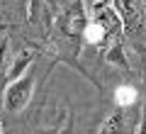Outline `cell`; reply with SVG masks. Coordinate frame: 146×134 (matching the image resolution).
I'll return each instance as SVG.
<instances>
[{"instance_id":"5b68a950","label":"cell","mask_w":146,"mask_h":134,"mask_svg":"<svg viewBox=\"0 0 146 134\" xmlns=\"http://www.w3.org/2000/svg\"><path fill=\"white\" fill-rule=\"evenodd\" d=\"M32 61H34V54L32 51H22L20 56L12 61V66H10V73H7V81H12V78H17V76H22V73L27 71V68L32 66Z\"/></svg>"},{"instance_id":"8992f818","label":"cell","mask_w":146,"mask_h":134,"mask_svg":"<svg viewBox=\"0 0 146 134\" xmlns=\"http://www.w3.org/2000/svg\"><path fill=\"white\" fill-rule=\"evenodd\" d=\"M124 110L127 107H117L115 115H110L107 119H105V124L100 127V132H122V129H127V119H124Z\"/></svg>"},{"instance_id":"52a82bcc","label":"cell","mask_w":146,"mask_h":134,"mask_svg":"<svg viewBox=\"0 0 146 134\" xmlns=\"http://www.w3.org/2000/svg\"><path fill=\"white\" fill-rule=\"evenodd\" d=\"M136 103V90L131 85H119L115 90V105L117 107H131Z\"/></svg>"},{"instance_id":"7a4b0ae2","label":"cell","mask_w":146,"mask_h":134,"mask_svg":"<svg viewBox=\"0 0 146 134\" xmlns=\"http://www.w3.org/2000/svg\"><path fill=\"white\" fill-rule=\"evenodd\" d=\"M88 17L95 22V25H100V27L105 29L110 44H115V41L119 39V34L124 32L122 20H119V15H117V10L112 7V3H105V0H102V3H95Z\"/></svg>"},{"instance_id":"3957f363","label":"cell","mask_w":146,"mask_h":134,"mask_svg":"<svg viewBox=\"0 0 146 134\" xmlns=\"http://www.w3.org/2000/svg\"><path fill=\"white\" fill-rule=\"evenodd\" d=\"M88 20H90L88 12L80 7V3H76V5L66 7V10L58 15L56 27H58V32H61L63 37L80 41V39H83V29H85V25H88Z\"/></svg>"},{"instance_id":"6da1fadb","label":"cell","mask_w":146,"mask_h":134,"mask_svg":"<svg viewBox=\"0 0 146 134\" xmlns=\"http://www.w3.org/2000/svg\"><path fill=\"white\" fill-rule=\"evenodd\" d=\"M34 66H29L22 76L7 81L5 93H3V105H5L7 112L20 115L22 110H27V105L32 103V95H34Z\"/></svg>"},{"instance_id":"9c48e42d","label":"cell","mask_w":146,"mask_h":134,"mask_svg":"<svg viewBox=\"0 0 146 134\" xmlns=\"http://www.w3.org/2000/svg\"><path fill=\"white\" fill-rule=\"evenodd\" d=\"M0 132H3V122H0Z\"/></svg>"},{"instance_id":"ba28073f","label":"cell","mask_w":146,"mask_h":134,"mask_svg":"<svg viewBox=\"0 0 146 134\" xmlns=\"http://www.w3.org/2000/svg\"><path fill=\"white\" fill-rule=\"evenodd\" d=\"M5 66H7V39H3L0 41V73L5 71Z\"/></svg>"},{"instance_id":"277c9868","label":"cell","mask_w":146,"mask_h":134,"mask_svg":"<svg viewBox=\"0 0 146 134\" xmlns=\"http://www.w3.org/2000/svg\"><path fill=\"white\" fill-rule=\"evenodd\" d=\"M124 32H136L146 20V3L144 0H112Z\"/></svg>"}]
</instances>
